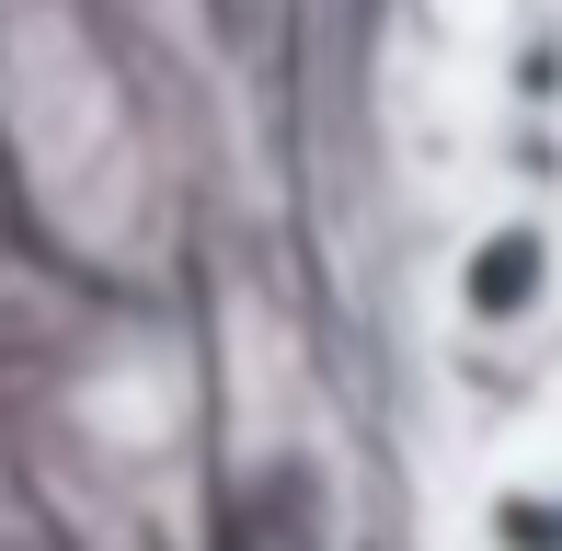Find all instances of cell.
<instances>
[{
	"instance_id": "obj_1",
	"label": "cell",
	"mask_w": 562,
	"mask_h": 551,
	"mask_svg": "<svg viewBox=\"0 0 562 551\" xmlns=\"http://www.w3.org/2000/svg\"><path fill=\"white\" fill-rule=\"evenodd\" d=\"M448 299H459V322H482V334H517V322H540V311H551V230H540V218H505V230H482L471 254H459Z\"/></svg>"
},
{
	"instance_id": "obj_2",
	"label": "cell",
	"mask_w": 562,
	"mask_h": 551,
	"mask_svg": "<svg viewBox=\"0 0 562 551\" xmlns=\"http://www.w3.org/2000/svg\"><path fill=\"white\" fill-rule=\"evenodd\" d=\"M482 540L494 551H562V483H494L482 494Z\"/></svg>"
}]
</instances>
